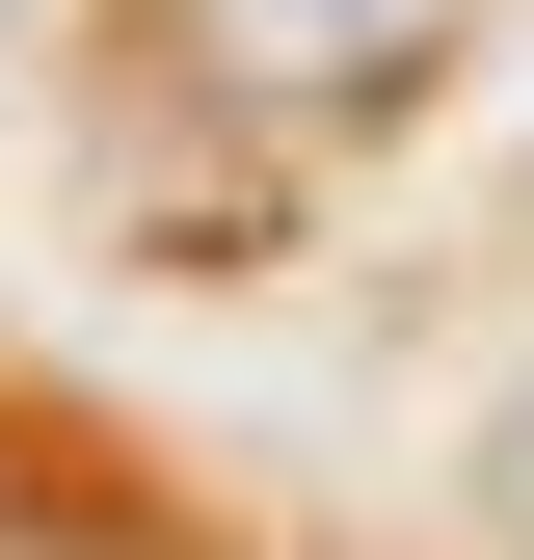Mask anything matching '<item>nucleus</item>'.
<instances>
[{
  "mask_svg": "<svg viewBox=\"0 0 534 560\" xmlns=\"http://www.w3.org/2000/svg\"><path fill=\"white\" fill-rule=\"evenodd\" d=\"M161 27H187V81L267 107V133H374L454 27H481V0H161Z\"/></svg>",
  "mask_w": 534,
  "mask_h": 560,
  "instance_id": "nucleus-1",
  "label": "nucleus"
},
{
  "mask_svg": "<svg viewBox=\"0 0 534 560\" xmlns=\"http://www.w3.org/2000/svg\"><path fill=\"white\" fill-rule=\"evenodd\" d=\"M481 508H508V560H534V400H508V428H481Z\"/></svg>",
  "mask_w": 534,
  "mask_h": 560,
  "instance_id": "nucleus-2",
  "label": "nucleus"
}]
</instances>
